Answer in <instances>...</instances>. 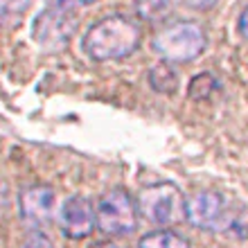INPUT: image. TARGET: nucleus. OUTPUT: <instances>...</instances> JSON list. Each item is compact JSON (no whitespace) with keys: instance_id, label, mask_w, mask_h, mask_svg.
Instances as JSON below:
<instances>
[{"instance_id":"obj_1","label":"nucleus","mask_w":248,"mask_h":248,"mask_svg":"<svg viewBox=\"0 0 248 248\" xmlns=\"http://www.w3.org/2000/svg\"><path fill=\"white\" fill-rule=\"evenodd\" d=\"M183 219L203 232H223L235 239L248 237V205H237L217 189H201L185 196Z\"/></svg>"},{"instance_id":"obj_2","label":"nucleus","mask_w":248,"mask_h":248,"mask_svg":"<svg viewBox=\"0 0 248 248\" xmlns=\"http://www.w3.org/2000/svg\"><path fill=\"white\" fill-rule=\"evenodd\" d=\"M142 43V27L136 18L126 14H108L95 20L81 36V50L86 57L97 63L106 61H122Z\"/></svg>"},{"instance_id":"obj_3","label":"nucleus","mask_w":248,"mask_h":248,"mask_svg":"<svg viewBox=\"0 0 248 248\" xmlns=\"http://www.w3.org/2000/svg\"><path fill=\"white\" fill-rule=\"evenodd\" d=\"M208 32L199 20L181 18L165 23L151 36V50L160 61L171 65L189 63L208 50Z\"/></svg>"},{"instance_id":"obj_4","label":"nucleus","mask_w":248,"mask_h":248,"mask_svg":"<svg viewBox=\"0 0 248 248\" xmlns=\"http://www.w3.org/2000/svg\"><path fill=\"white\" fill-rule=\"evenodd\" d=\"M183 192L171 181L151 183L140 189L136 196L138 217L160 228H171L174 223L183 221Z\"/></svg>"},{"instance_id":"obj_5","label":"nucleus","mask_w":248,"mask_h":248,"mask_svg":"<svg viewBox=\"0 0 248 248\" xmlns=\"http://www.w3.org/2000/svg\"><path fill=\"white\" fill-rule=\"evenodd\" d=\"M136 199L124 187H113L95 203V228L106 237H129L138 228Z\"/></svg>"},{"instance_id":"obj_6","label":"nucleus","mask_w":248,"mask_h":248,"mask_svg":"<svg viewBox=\"0 0 248 248\" xmlns=\"http://www.w3.org/2000/svg\"><path fill=\"white\" fill-rule=\"evenodd\" d=\"M77 30V16L68 9L47 7L34 18L32 39L39 43L46 52H59L70 43L72 34Z\"/></svg>"},{"instance_id":"obj_7","label":"nucleus","mask_w":248,"mask_h":248,"mask_svg":"<svg viewBox=\"0 0 248 248\" xmlns=\"http://www.w3.org/2000/svg\"><path fill=\"white\" fill-rule=\"evenodd\" d=\"M18 217L30 228H41L57 217V189L47 183L27 185L18 192Z\"/></svg>"},{"instance_id":"obj_8","label":"nucleus","mask_w":248,"mask_h":248,"mask_svg":"<svg viewBox=\"0 0 248 248\" xmlns=\"http://www.w3.org/2000/svg\"><path fill=\"white\" fill-rule=\"evenodd\" d=\"M59 230L72 242H81L95 230V205L84 194H70L59 205Z\"/></svg>"},{"instance_id":"obj_9","label":"nucleus","mask_w":248,"mask_h":248,"mask_svg":"<svg viewBox=\"0 0 248 248\" xmlns=\"http://www.w3.org/2000/svg\"><path fill=\"white\" fill-rule=\"evenodd\" d=\"M147 81H149L151 91L158 95H174L181 88L178 70L167 61H158L156 65H151L147 72Z\"/></svg>"},{"instance_id":"obj_10","label":"nucleus","mask_w":248,"mask_h":248,"mask_svg":"<svg viewBox=\"0 0 248 248\" xmlns=\"http://www.w3.org/2000/svg\"><path fill=\"white\" fill-rule=\"evenodd\" d=\"M138 248H192V242L178 230L156 228L138 239Z\"/></svg>"},{"instance_id":"obj_11","label":"nucleus","mask_w":248,"mask_h":248,"mask_svg":"<svg viewBox=\"0 0 248 248\" xmlns=\"http://www.w3.org/2000/svg\"><path fill=\"white\" fill-rule=\"evenodd\" d=\"M171 12L170 0H133V16L138 23H163Z\"/></svg>"},{"instance_id":"obj_12","label":"nucleus","mask_w":248,"mask_h":248,"mask_svg":"<svg viewBox=\"0 0 248 248\" xmlns=\"http://www.w3.org/2000/svg\"><path fill=\"white\" fill-rule=\"evenodd\" d=\"M32 0H0V32H14L25 20Z\"/></svg>"},{"instance_id":"obj_13","label":"nucleus","mask_w":248,"mask_h":248,"mask_svg":"<svg viewBox=\"0 0 248 248\" xmlns=\"http://www.w3.org/2000/svg\"><path fill=\"white\" fill-rule=\"evenodd\" d=\"M221 86H219V79L215 75H210V72H201V75H196L192 77L187 86V97L194 99V102H203V99H210L219 91Z\"/></svg>"},{"instance_id":"obj_14","label":"nucleus","mask_w":248,"mask_h":248,"mask_svg":"<svg viewBox=\"0 0 248 248\" xmlns=\"http://www.w3.org/2000/svg\"><path fill=\"white\" fill-rule=\"evenodd\" d=\"M18 248H54V244L47 237V232H43L41 228H30L20 237Z\"/></svg>"},{"instance_id":"obj_15","label":"nucleus","mask_w":248,"mask_h":248,"mask_svg":"<svg viewBox=\"0 0 248 248\" xmlns=\"http://www.w3.org/2000/svg\"><path fill=\"white\" fill-rule=\"evenodd\" d=\"M50 7H57V9H77V7H84V5H93V2H97V0H47Z\"/></svg>"},{"instance_id":"obj_16","label":"nucleus","mask_w":248,"mask_h":248,"mask_svg":"<svg viewBox=\"0 0 248 248\" xmlns=\"http://www.w3.org/2000/svg\"><path fill=\"white\" fill-rule=\"evenodd\" d=\"M221 0H183V5L189 9H196V12H208L212 7H217Z\"/></svg>"},{"instance_id":"obj_17","label":"nucleus","mask_w":248,"mask_h":248,"mask_svg":"<svg viewBox=\"0 0 248 248\" xmlns=\"http://www.w3.org/2000/svg\"><path fill=\"white\" fill-rule=\"evenodd\" d=\"M237 32H239V36H242L244 41H248V5L244 7L242 12H239V16H237Z\"/></svg>"},{"instance_id":"obj_18","label":"nucleus","mask_w":248,"mask_h":248,"mask_svg":"<svg viewBox=\"0 0 248 248\" xmlns=\"http://www.w3.org/2000/svg\"><path fill=\"white\" fill-rule=\"evenodd\" d=\"M95 248H118V246H115V244H97Z\"/></svg>"}]
</instances>
